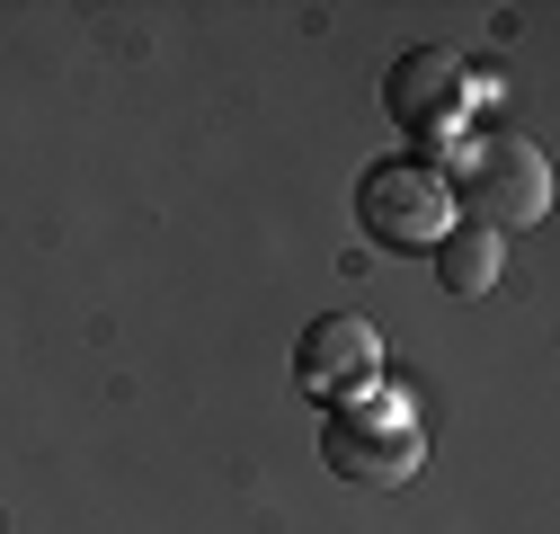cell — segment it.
I'll list each match as a JSON object with an SVG mask.
<instances>
[{
    "mask_svg": "<svg viewBox=\"0 0 560 534\" xmlns=\"http://www.w3.org/2000/svg\"><path fill=\"white\" fill-rule=\"evenodd\" d=\"M445 187H454V206H471V223L489 241L499 232H534L551 214V161L525 143V134H480Z\"/></svg>",
    "mask_w": 560,
    "mask_h": 534,
    "instance_id": "1",
    "label": "cell"
},
{
    "mask_svg": "<svg viewBox=\"0 0 560 534\" xmlns=\"http://www.w3.org/2000/svg\"><path fill=\"white\" fill-rule=\"evenodd\" d=\"M374 374H383V339H374V321H357V312H329V321H312L294 339V383L312 400H365Z\"/></svg>",
    "mask_w": 560,
    "mask_h": 534,
    "instance_id": "3",
    "label": "cell"
},
{
    "mask_svg": "<svg viewBox=\"0 0 560 534\" xmlns=\"http://www.w3.org/2000/svg\"><path fill=\"white\" fill-rule=\"evenodd\" d=\"M320 454L338 481H365V490H400L418 473V428L392 419V410H338L320 428Z\"/></svg>",
    "mask_w": 560,
    "mask_h": 534,
    "instance_id": "4",
    "label": "cell"
},
{
    "mask_svg": "<svg viewBox=\"0 0 560 534\" xmlns=\"http://www.w3.org/2000/svg\"><path fill=\"white\" fill-rule=\"evenodd\" d=\"M357 223H365L383 249H436V241L454 232V187H445V170L392 152V161H374V170L357 178Z\"/></svg>",
    "mask_w": 560,
    "mask_h": 534,
    "instance_id": "2",
    "label": "cell"
},
{
    "mask_svg": "<svg viewBox=\"0 0 560 534\" xmlns=\"http://www.w3.org/2000/svg\"><path fill=\"white\" fill-rule=\"evenodd\" d=\"M428 258H436V277H445V294H454V303H480L489 286H499V241H489L480 223H454Z\"/></svg>",
    "mask_w": 560,
    "mask_h": 534,
    "instance_id": "6",
    "label": "cell"
},
{
    "mask_svg": "<svg viewBox=\"0 0 560 534\" xmlns=\"http://www.w3.org/2000/svg\"><path fill=\"white\" fill-rule=\"evenodd\" d=\"M454 98H463V62H454L445 45H409L392 72H383V107H392L409 134H436V125L454 116Z\"/></svg>",
    "mask_w": 560,
    "mask_h": 534,
    "instance_id": "5",
    "label": "cell"
}]
</instances>
